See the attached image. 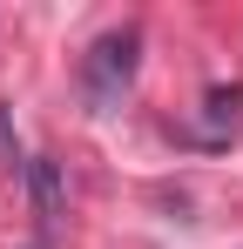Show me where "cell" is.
I'll list each match as a JSON object with an SVG mask.
<instances>
[{"label":"cell","mask_w":243,"mask_h":249,"mask_svg":"<svg viewBox=\"0 0 243 249\" xmlns=\"http://www.w3.org/2000/svg\"><path fill=\"white\" fill-rule=\"evenodd\" d=\"M237 128H243V88H209V101H202V128H189V135L209 142V148H223Z\"/></svg>","instance_id":"obj_2"},{"label":"cell","mask_w":243,"mask_h":249,"mask_svg":"<svg viewBox=\"0 0 243 249\" xmlns=\"http://www.w3.org/2000/svg\"><path fill=\"white\" fill-rule=\"evenodd\" d=\"M27 196H34L40 229H54V222H61V202H68V189H61V162L34 155V162H27Z\"/></svg>","instance_id":"obj_3"},{"label":"cell","mask_w":243,"mask_h":249,"mask_svg":"<svg viewBox=\"0 0 243 249\" xmlns=\"http://www.w3.org/2000/svg\"><path fill=\"white\" fill-rule=\"evenodd\" d=\"M0 168H20V175H27V162H20V142H14V122H7V108H0Z\"/></svg>","instance_id":"obj_4"},{"label":"cell","mask_w":243,"mask_h":249,"mask_svg":"<svg viewBox=\"0 0 243 249\" xmlns=\"http://www.w3.org/2000/svg\"><path fill=\"white\" fill-rule=\"evenodd\" d=\"M135 68H142V27H108L101 41L81 54V101L88 115H115L135 88Z\"/></svg>","instance_id":"obj_1"}]
</instances>
